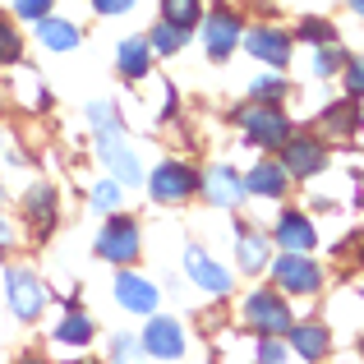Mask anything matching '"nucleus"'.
<instances>
[{"label": "nucleus", "instance_id": "nucleus-32", "mask_svg": "<svg viewBox=\"0 0 364 364\" xmlns=\"http://www.w3.org/2000/svg\"><path fill=\"white\" fill-rule=\"evenodd\" d=\"M346 92L350 97H364V55H350L346 60Z\"/></svg>", "mask_w": 364, "mask_h": 364}, {"label": "nucleus", "instance_id": "nucleus-2", "mask_svg": "<svg viewBox=\"0 0 364 364\" xmlns=\"http://www.w3.org/2000/svg\"><path fill=\"white\" fill-rule=\"evenodd\" d=\"M5 291H9V309H14L18 323L42 318V309L51 304L46 282H42L37 272H28V267H9V272H5Z\"/></svg>", "mask_w": 364, "mask_h": 364}, {"label": "nucleus", "instance_id": "nucleus-28", "mask_svg": "<svg viewBox=\"0 0 364 364\" xmlns=\"http://www.w3.org/2000/svg\"><path fill=\"white\" fill-rule=\"evenodd\" d=\"M120 198H124V189H120V180H102V185H92V208L97 213H116L120 208Z\"/></svg>", "mask_w": 364, "mask_h": 364}, {"label": "nucleus", "instance_id": "nucleus-34", "mask_svg": "<svg viewBox=\"0 0 364 364\" xmlns=\"http://www.w3.org/2000/svg\"><path fill=\"white\" fill-rule=\"evenodd\" d=\"M92 9H97V14H129L134 0H92Z\"/></svg>", "mask_w": 364, "mask_h": 364}, {"label": "nucleus", "instance_id": "nucleus-4", "mask_svg": "<svg viewBox=\"0 0 364 364\" xmlns=\"http://www.w3.org/2000/svg\"><path fill=\"white\" fill-rule=\"evenodd\" d=\"M97 157L107 161V171L120 180V185H139L143 180V166H139V157H134L129 139L120 134V120H111V124L97 129Z\"/></svg>", "mask_w": 364, "mask_h": 364}, {"label": "nucleus", "instance_id": "nucleus-10", "mask_svg": "<svg viewBox=\"0 0 364 364\" xmlns=\"http://www.w3.org/2000/svg\"><path fill=\"white\" fill-rule=\"evenodd\" d=\"M245 51L254 55L258 65H272V70H282V65L291 60V33L258 23V28H249V33H245Z\"/></svg>", "mask_w": 364, "mask_h": 364}, {"label": "nucleus", "instance_id": "nucleus-12", "mask_svg": "<svg viewBox=\"0 0 364 364\" xmlns=\"http://www.w3.org/2000/svg\"><path fill=\"white\" fill-rule=\"evenodd\" d=\"M185 272H189V282H194V286H203V291H213V295H226L235 286V277L226 272L217 258H208L198 245L185 249Z\"/></svg>", "mask_w": 364, "mask_h": 364}, {"label": "nucleus", "instance_id": "nucleus-38", "mask_svg": "<svg viewBox=\"0 0 364 364\" xmlns=\"http://www.w3.org/2000/svg\"><path fill=\"white\" fill-rule=\"evenodd\" d=\"M350 5H355V14H364V0H350Z\"/></svg>", "mask_w": 364, "mask_h": 364}, {"label": "nucleus", "instance_id": "nucleus-17", "mask_svg": "<svg viewBox=\"0 0 364 364\" xmlns=\"http://www.w3.org/2000/svg\"><path fill=\"white\" fill-rule=\"evenodd\" d=\"M272 240L286 249V254H309L314 249V240H318V235H314V222L304 213H286L282 222H277V231H272Z\"/></svg>", "mask_w": 364, "mask_h": 364}, {"label": "nucleus", "instance_id": "nucleus-6", "mask_svg": "<svg viewBox=\"0 0 364 364\" xmlns=\"http://www.w3.org/2000/svg\"><path fill=\"white\" fill-rule=\"evenodd\" d=\"M148 194L157 203H185L189 194H198V171L189 161H161L148 176Z\"/></svg>", "mask_w": 364, "mask_h": 364}, {"label": "nucleus", "instance_id": "nucleus-26", "mask_svg": "<svg viewBox=\"0 0 364 364\" xmlns=\"http://www.w3.org/2000/svg\"><path fill=\"white\" fill-rule=\"evenodd\" d=\"M295 37H300V42H309V46H332V42H337V28H332L328 18H300Z\"/></svg>", "mask_w": 364, "mask_h": 364}, {"label": "nucleus", "instance_id": "nucleus-37", "mask_svg": "<svg viewBox=\"0 0 364 364\" xmlns=\"http://www.w3.org/2000/svg\"><path fill=\"white\" fill-rule=\"evenodd\" d=\"M18 364H46V360H37V355H28V360H18Z\"/></svg>", "mask_w": 364, "mask_h": 364}, {"label": "nucleus", "instance_id": "nucleus-31", "mask_svg": "<svg viewBox=\"0 0 364 364\" xmlns=\"http://www.w3.org/2000/svg\"><path fill=\"white\" fill-rule=\"evenodd\" d=\"M55 0H14V18H28V23H37V18L51 14Z\"/></svg>", "mask_w": 364, "mask_h": 364}, {"label": "nucleus", "instance_id": "nucleus-27", "mask_svg": "<svg viewBox=\"0 0 364 364\" xmlns=\"http://www.w3.org/2000/svg\"><path fill=\"white\" fill-rule=\"evenodd\" d=\"M185 37L189 33H180V28H171V23H157L148 33V42H152V55H176L180 46H185Z\"/></svg>", "mask_w": 364, "mask_h": 364}, {"label": "nucleus", "instance_id": "nucleus-19", "mask_svg": "<svg viewBox=\"0 0 364 364\" xmlns=\"http://www.w3.org/2000/svg\"><path fill=\"white\" fill-rule=\"evenodd\" d=\"M33 28H37V42H42L46 51H74V46L83 42V28L70 23V18H55V14L37 18Z\"/></svg>", "mask_w": 364, "mask_h": 364}, {"label": "nucleus", "instance_id": "nucleus-24", "mask_svg": "<svg viewBox=\"0 0 364 364\" xmlns=\"http://www.w3.org/2000/svg\"><path fill=\"white\" fill-rule=\"evenodd\" d=\"M23 60V33H18L14 18L0 14V65H18Z\"/></svg>", "mask_w": 364, "mask_h": 364}, {"label": "nucleus", "instance_id": "nucleus-8", "mask_svg": "<svg viewBox=\"0 0 364 364\" xmlns=\"http://www.w3.org/2000/svg\"><path fill=\"white\" fill-rule=\"evenodd\" d=\"M272 277L286 295H314L323 286V267L309 254H282L272 258Z\"/></svg>", "mask_w": 364, "mask_h": 364}, {"label": "nucleus", "instance_id": "nucleus-35", "mask_svg": "<svg viewBox=\"0 0 364 364\" xmlns=\"http://www.w3.org/2000/svg\"><path fill=\"white\" fill-rule=\"evenodd\" d=\"M129 350H134V341L116 337V346H111V364H129Z\"/></svg>", "mask_w": 364, "mask_h": 364}, {"label": "nucleus", "instance_id": "nucleus-14", "mask_svg": "<svg viewBox=\"0 0 364 364\" xmlns=\"http://www.w3.org/2000/svg\"><path fill=\"white\" fill-rule=\"evenodd\" d=\"M116 300H120V309L148 314V318H152V309H157L161 291L148 282V277H139V272H120V277H116Z\"/></svg>", "mask_w": 364, "mask_h": 364}, {"label": "nucleus", "instance_id": "nucleus-36", "mask_svg": "<svg viewBox=\"0 0 364 364\" xmlns=\"http://www.w3.org/2000/svg\"><path fill=\"white\" fill-rule=\"evenodd\" d=\"M9 245H14V226H9V222H5V217H0V254H5V249H9Z\"/></svg>", "mask_w": 364, "mask_h": 364}, {"label": "nucleus", "instance_id": "nucleus-3", "mask_svg": "<svg viewBox=\"0 0 364 364\" xmlns=\"http://www.w3.org/2000/svg\"><path fill=\"white\" fill-rule=\"evenodd\" d=\"M139 249H143L139 222H134V217H120V213H111V217H107V226L97 231V254L107 258V263H120V267H129V263H139Z\"/></svg>", "mask_w": 364, "mask_h": 364}, {"label": "nucleus", "instance_id": "nucleus-11", "mask_svg": "<svg viewBox=\"0 0 364 364\" xmlns=\"http://www.w3.org/2000/svg\"><path fill=\"white\" fill-rule=\"evenodd\" d=\"M139 346H143V355H152V360H180L185 355V328H180L176 318H148Z\"/></svg>", "mask_w": 364, "mask_h": 364}, {"label": "nucleus", "instance_id": "nucleus-39", "mask_svg": "<svg viewBox=\"0 0 364 364\" xmlns=\"http://www.w3.org/2000/svg\"><path fill=\"white\" fill-rule=\"evenodd\" d=\"M0 157H5V129H0Z\"/></svg>", "mask_w": 364, "mask_h": 364}, {"label": "nucleus", "instance_id": "nucleus-15", "mask_svg": "<svg viewBox=\"0 0 364 364\" xmlns=\"http://www.w3.org/2000/svg\"><path fill=\"white\" fill-rule=\"evenodd\" d=\"M267 254H272V235H263L258 226H249V222L235 226V258H240L245 272H263V263H272Z\"/></svg>", "mask_w": 364, "mask_h": 364}, {"label": "nucleus", "instance_id": "nucleus-29", "mask_svg": "<svg viewBox=\"0 0 364 364\" xmlns=\"http://www.w3.org/2000/svg\"><path fill=\"white\" fill-rule=\"evenodd\" d=\"M249 97H254V102H272V107H277V102L286 97V79H277V74H263V79L249 83Z\"/></svg>", "mask_w": 364, "mask_h": 364}, {"label": "nucleus", "instance_id": "nucleus-9", "mask_svg": "<svg viewBox=\"0 0 364 364\" xmlns=\"http://www.w3.org/2000/svg\"><path fill=\"white\" fill-rule=\"evenodd\" d=\"M282 166H286L291 180H309V176H318V171L328 166V148H323L318 139H304V134L295 139L291 134V139L282 143Z\"/></svg>", "mask_w": 364, "mask_h": 364}, {"label": "nucleus", "instance_id": "nucleus-1", "mask_svg": "<svg viewBox=\"0 0 364 364\" xmlns=\"http://www.w3.org/2000/svg\"><path fill=\"white\" fill-rule=\"evenodd\" d=\"M235 120H240L245 139L254 143V148H263V152H277L286 139H291V116H286L282 107H272V102H249Z\"/></svg>", "mask_w": 364, "mask_h": 364}, {"label": "nucleus", "instance_id": "nucleus-18", "mask_svg": "<svg viewBox=\"0 0 364 364\" xmlns=\"http://www.w3.org/2000/svg\"><path fill=\"white\" fill-rule=\"evenodd\" d=\"M116 65H120V74L129 83L148 79V70H152V42H148V37H124V42L116 46Z\"/></svg>", "mask_w": 364, "mask_h": 364}, {"label": "nucleus", "instance_id": "nucleus-22", "mask_svg": "<svg viewBox=\"0 0 364 364\" xmlns=\"http://www.w3.org/2000/svg\"><path fill=\"white\" fill-rule=\"evenodd\" d=\"M161 23L180 28V33L198 28L203 23V0H161Z\"/></svg>", "mask_w": 364, "mask_h": 364}, {"label": "nucleus", "instance_id": "nucleus-21", "mask_svg": "<svg viewBox=\"0 0 364 364\" xmlns=\"http://www.w3.org/2000/svg\"><path fill=\"white\" fill-rule=\"evenodd\" d=\"M286 337H291V350L304 364H318L323 355H328V332H323L318 323H300V328L291 323V332H286Z\"/></svg>", "mask_w": 364, "mask_h": 364}, {"label": "nucleus", "instance_id": "nucleus-16", "mask_svg": "<svg viewBox=\"0 0 364 364\" xmlns=\"http://www.w3.org/2000/svg\"><path fill=\"white\" fill-rule=\"evenodd\" d=\"M55 213H60V194H55V185H33L23 194V217H28V226H37L42 235L55 226Z\"/></svg>", "mask_w": 364, "mask_h": 364}, {"label": "nucleus", "instance_id": "nucleus-5", "mask_svg": "<svg viewBox=\"0 0 364 364\" xmlns=\"http://www.w3.org/2000/svg\"><path fill=\"white\" fill-rule=\"evenodd\" d=\"M245 323L258 337H286V332H291V304L277 291H254L245 300Z\"/></svg>", "mask_w": 364, "mask_h": 364}, {"label": "nucleus", "instance_id": "nucleus-23", "mask_svg": "<svg viewBox=\"0 0 364 364\" xmlns=\"http://www.w3.org/2000/svg\"><path fill=\"white\" fill-rule=\"evenodd\" d=\"M55 341H65V346H88V341H92V318L79 314V309H70L65 323L55 328Z\"/></svg>", "mask_w": 364, "mask_h": 364}, {"label": "nucleus", "instance_id": "nucleus-25", "mask_svg": "<svg viewBox=\"0 0 364 364\" xmlns=\"http://www.w3.org/2000/svg\"><path fill=\"white\" fill-rule=\"evenodd\" d=\"M323 124H328V134H350V129H360V111H355V102L328 107V111H323Z\"/></svg>", "mask_w": 364, "mask_h": 364}, {"label": "nucleus", "instance_id": "nucleus-20", "mask_svg": "<svg viewBox=\"0 0 364 364\" xmlns=\"http://www.w3.org/2000/svg\"><path fill=\"white\" fill-rule=\"evenodd\" d=\"M286 185H291V176H286L282 161H258L245 176V194H258V198H282Z\"/></svg>", "mask_w": 364, "mask_h": 364}, {"label": "nucleus", "instance_id": "nucleus-30", "mask_svg": "<svg viewBox=\"0 0 364 364\" xmlns=\"http://www.w3.org/2000/svg\"><path fill=\"white\" fill-rule=\"evenodd\" d=\"M346 60H350V55H346V51H341V46H337V42H332V46H318V60H314V70H318V74H323V79H328V74H332V70H346Z\"/></svg>", "mask_w": 364, "mask_h": 364}, {"label": "nucleus", "instance_id": "nucleus-40", "mask_svg": "<svg viewBox=\"0 0 364 364\" xmlns=\"http://www.w3.org/2000/svg\"><path fill=\"white\" fill-rule=\"evenodd\" d=\"M0 198H5V189H0Z\"/></svg>", "mask_w": 364, "mask_h": 364}, {"label": "nucleus", "instance_id": "nucleus-33", "mask_svg": "<svg viewBox=\"0 0 364 364\" xmlns=\"http://www.w3.org/2000/svg\"><path fill=\"white\" fill-rule=\"evenodd\" d=\"M258 364H286V346L277 337H263L258 341Z\"/></svg>", "mask_w": 364, "mask_h": 364}, {"label": "nucleus", "instance_id": "nucleus-7", "mask_svg": "<svg viewBox=\"0 0 364 364\" xmlns=\"http://www.w3.org/2000/svg\"><path fill=\"white\" fill-rule=\"evenodd\" d=\"M203 42H208V60H226V55L245 42L240 14H235V9H226V5L208 9V14H203Z\"/></svg>", "mask_w": 364, "mask_h": 364}, {"label": "nucleus", "instance_id": "nucleus-13", "mask_svg": "<svg viewBox=\"0 0 364 364\" xmlns=\"http://www.w3.org/2000/svg\"><path fill=\"white\" fill-rule=\"evenodd\" d=\"M198 194H203L213 208H235L245 198V180L235 176L231 166H213L208 176H198Z\"/></svg>", "mask_w": 364, "mask_h": 364}]
</instances>
